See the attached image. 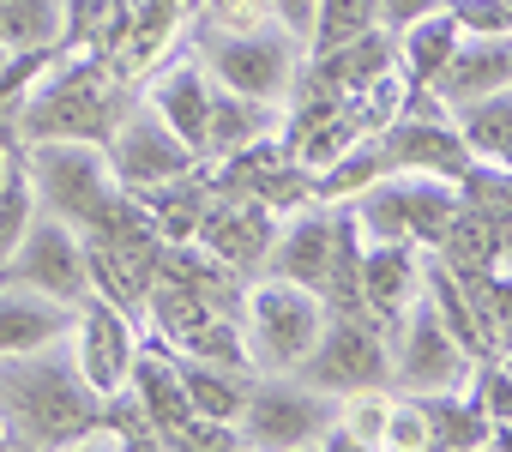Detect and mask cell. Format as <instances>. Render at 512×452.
<instances>
[{
  "label": "cell",
  "instance_id": "obj_1",
  "mask_svg": "<svg viewBox=\"0 0 512 452\" xmlns=\"http://www.w3.org/2000/svg\"><path fill=\"white\" fill-rule=\"evenodd\" d=\"M0 404L19 422V440H37V446H61V440H79L91 434L97 422V398L85 386V374L61 368V362H25L0 380Z\"/></svg>",
  "mask_w": 512,
  "mask_h": 452
},
{
  "label": "cell",
  "instance_id": "obj_2",
  "mask_svg": "<svg viewBox=\"0 0 512 452\" xmlns=\"http://www.w3.org/2000/svg\"><path fill=\"white\" fill-rule=\"evenodd\" d=\"M31 169H37V193H43L67 223H97L103 205L115 199L97 145H67V139L55 145V139H43L37 157H31Z\"/></svg>",
  "mask_w": 512,
  "mask_h": 452
},
{
  "label": "cell",
  "instance_id": "obj_3",
  "mask_svg": "<svg viewBox=\"0 0 512 452\" xmlns=\"http://www.w3.org/2000/svg\"><path fill=\"white\" fill-rule=\"evenodd\" d=\"M253 338H260V356L272 368L302 362L314 350V338H320V302L302 284H290V278L260 284L253 290Z\"/></svg>",
  "mask_w": 512,
  "mask_h": 452
},
{
  "label": "cell",
  "instance_id": "obj_4",
  "mask_svg": "<svg viewBox=\"0 0 512 452\" xmlns=\"http://www.w3.org/2000/svg\"><path fill=\"white\" fill-rule=\"evenodd\" d=\"M362 193H368L362 223H368L380 242H404V236L440 242L446 217H452L446 187H362Z\"/></svg>",
  "mask_w": 512,
  "mask_h": 452
},
{
  "label": "cell",
  "instance_id": "obj_5",
  "mask_svg": "<svg viewBox=\"0 0 512 452\" xmlns=\"http://www.w3.org/2000/svg\"><path fill=\"white\" fill-rule=\"evenodd\" d=\"M211 67L235 97H278L290 79V43L284 37H229L211 49Z\"/></svg>",
  "mask_w": 512,
  "mask_h": 452
},
{
  "label": "cell",
  "instance_id": "obj_6",
  "mask_svg": "<svg viewBox=\"0 0 512 452\" xmlns=\"http://www.w3.org/2000/svg\"><path fill=\"white\" fill-rule=\"evenodd\" d=\"M19 278H25L31 290L55 296V302L85 296V284H91V278H85V254H79V242L67 236V223H43V230H31V236H25Z\"/></svg>",
  "mask_w": 512,
  "mask_h": 452
},
{
  "label": "cell",
  "instance_id": "obj_7",
  "mask_svg": "<svg viewBox=\"0 0 512 452\" xmlns=\"http://www.w3.org/2000/svg\"><path fill=\"white\" fill-rule=\"evenodd\" d=\"M332 410L314 398V392H296V386H272V392H253V404H247V440L253 446H302V440H314L320 434V422H326Z\"/></svg>",
  "mask_w": 512,
  "mask_h": 452
},
{
  "label": "cell",
  "instance_id": "obj_8",
  "mask_svg": "<svg viewBox=\"0 0 512 452\" xmlns=\"http://www.w3.org/2000/svg\"><path fill=\"white\" fill-rule=\"evenodd\" d=\"M193 145H181L169 127H157L151 115H139V121H127L121 127V139H115V169L127 175V181H175V175H187L193 169Z\"/></svg>",
  "mask_w": 512,
  "mask_h": 452
},
{
  "label": "cell",
  "instance_id": "obj_9",
  "mask_svg": "<svg viewBox=\"0 0 512 452\" xmlns=\"http://www.w3.org/2000/svg\"><path fill=\"white\" fill-rule=\"evenodd\" d=\"M380 368H386L380 344L362 332V320H344V326H338V332H326V344L314 350L308 380H314V386H326V392H344V386H374V380H380Z\"/></svg>",
  "mask_w": 512,
  "mask_h": 452
},
{
  "label": "cell",
  "instance_id": "obj_10",
  "mask_svg": "<svg viewBox=\"0 0 512 452\" xmlns=\"http://www.w3.org/2000/svg\"><path fill=\"white\" fill-rule=\"evenodd\" d=\"M380 151L398 169H434V175H452V181H464V169H470L464 139L452 127H434V121H398Z\"/></svg>",
  "mask_w": 512,
  "mask_h": 452
},
{
  "label": "cell",
  "instance_id": "obj_11",
  "mask_svg": "<svg viewBox=\"0 0 512 452\" xmlns=\"http://www.w3.org/2000/svg\"><path fill=\"white\" fill-rule=\"evenodd\" d=\"M127 368H133V338H127L121 314H115L109 302H97V308L85 314L79 374H85V386H91V392H115V386L127 380Z\"/></svg>",
  "mask_w": 512,
  "mask_h": 452
},
{
  "label": "cell",
  "instance_id": "obj_12",
  "mask_svg": "<svg viewBox=\"0 0 512 452\" xmlns=\"http://www.w3.org/2000/svg\"><path fill=\"white\" fill-rule=\"evenodd\" d=\"M458 368H464L458 338L440 326L434 308H416L410 314V332H404V380L410 386H452Z\"/></svg>",
  "mask_w": 512,
  "mask_h": 452
},
{
  "label": "cell",
  "instance_id": "obj_13",
  "mask_svg": "<svg viewBox=\"0 0 512 452\" xmlns=\"http://www.w3.org/2000/svg\"><path fill=\"white\" fill-rule=\"evenodd\" d=\"M193 230L229 260V266H253V260H260L266 248H272V217H266V205H223V211H199V223H193Z\"/></svg>",
  "mask_w": 512,
  "mask_h": 452
},
{
  "label": "cell",
  "instance_id": "obj_14",
  "mask_svg": "<svg viewBox=\"0 0 512 452\" xmlns=\"http://www.w3.org/2000/svg\"><path fill=\"white\" fill-rule=\"evenodd\" d=\"M67 332V314L61 302H43V296H0V356H25V350H43L49 338Z\"/></svg>",
  "mask_w": 512,
  "mask_h": 452
},
{
  "label": "cell",
  "instance_id": "obj_15",
  "mask_svg": "<svg viewBox=\"0 0 512 452\" xmlns=\"http://www.w3.org/2000/svg\"><path fill=\"white\" fill-rule=\"evenodd\" d=\"M434 85L452 97V103H464V97H482V91H500L506 85V37H488V43H476V49H452L440 67H434Z\"/></svg>",
  "mask_w": 512,
  "mask_h": 452
},
{
  "label": "cell",
  "instance_id": "obj_16",
  "mask_svg": "<svg viewBox=\"0 0 512 452\" xmlns=\"http://www.w3.org/2000/svg\"><path fill=\"white\" fill-rule=\"evenodd\" d=\"M326 266H332V217H302L278 242V278L314 290V284H326Z\"/></svg>",
  "mask_w": 512,
  "mask_h": 452
},
{
  "label": "cell",
  "instance_id": "obj_17",
  "mask_svg": "<svg viewBox=\"0 0 512 452\" xmlns=\"http://www.w3.org/2000/svg\"><path fill=\"white\" fill-rule=\"evenodd\" d=\"M31 139H109V127H103V109L85 97V91H55V97H43L37 109H31V127H25Z\"/></svg>",
  "mask_w": 512,
  "mask_h": 452
},
{
  "label": "cell",
  "instance_id": "obj_18",
  "mask_svg": "<svg viewBox=\"0 0 512 452\" xmlns=\"http://www.w3.org/2000/svg\"><path fill=\"white\" fill-rule=\"evenodd\" d=\"M386 61H392V43H386L380 31H362V37H350L344 49L326 55L320 79H326L332 91H368V85L386 73Z\"/></svg>",
  "mask_w": 512,
  "mask_h": 452
},
{
  "label": "cell",
  "instance_id": "obj_19",
  "mask_svg": "<svg viewBox=\"0 0 512 452\" xmlns=\"http://www.w3.org/2000/svg\"><path fill=\"white\" fill-rule=\"evenodd\" d=\"M205 79L199 73H169L163 85H157V109H163V127L181 139V145H193V151H205Z\"/></svg>",
  "mask_w": 512,
  "mask_h": 452
},
{
  "label": "cell",
  "instance_id": "obj_20",
  "mask_svg": "<svg viewBox=\"0 0 512 452\" xmlns=\"http://www.w3.org/2000/svg\"><path fill=\"white\" fill-rule=\"evenodd\" d=\"M410 284H416L410 248H404V242H380V248L368 254V266H362V302H368L374 314H398L404 296H410Z\"/></svg>",
  "mask_w": 512,
  "mask_h": 452
},
{
  "label": "cell",
  "instance_id": "obj_21",
  "mask_svg": "<svg viewBox=\"0 0 512 452\" xmlns=\"http://www.w3.org/2000/svg\"><path fill=\"white\" fill-rule=\"evenodd\" d=\"M458 139H464V151H482L494 163L506 157V85L500 91H482V97H464Z\"/></svg>",
  "mask_w": 512,
  "mask_h": 452
},
{
  "label": "cell",
  "instance_id": "obj_22",
  "mask_svg": "<svg viewBox=\"0 0 512 452\" xmlns=\"http://www.w3.org/2000/svg\"><path fill=\"white\" fill-rule=\"evenodd\" d=\"M133 380H139V398H145V410L157 416V428H193V404H187V392H181V380H175V368L169 362H133L127 368Z\"/></svg>",
  "mask_w": 512,
  "mask_h": 452
},
{
  "label": "cell",
  "instance_id": "obj_23",
  "mask_svg": "<svg viewBox=\"0 0 512 452\" xmlns=\"http://www.w3.org/2000/svg\"><path fill=\"white\" fill-rule=\"evenodd\" d=\"M464 290H470V320L482 332V344H506V278H494L488 266L464 272Z\"/></svg>",
  "mask_w": 512,
  "mask_h": 452
},
{
  "label": "cell",
  "instance_id": "obj_24",
  "mask_svg": "<svg viewBox=\"0 0 512 452\" xmlns=\"http://www.w3.org/2000/svg\"><path fill=\"white\" fill-rule=\"evenodd\" d=\"M422 428H428V440H440V446H482L488 440V416H476V410H464V404H446V398H422Z\"/></svg>",
  "mask_w": 512,
  "mask_h": 452
},
{
  "label": "cell",
  "instance_id": "obj_25",
  "mask_svg": "<svg viewBox=\"0 0 512 452\" xmlns=\"http://www.w3.org/2000/svg\"><path fill=\"white\" fill-rule=\"evenodd\" d=\"M175 380H181V392H187V404H193V416H211V422H229V416L241 410V386H235V380H217L211 368H175Z\"/></svg>",
  "mask_w": 512,
  "mask_h": 452
},
{
  "label": "cell",
  "instance_id": "obj_26",
  "mask_svg": "<svg viewBox=\"0 0 512 452\" xmlns=\"http://www.w3.org/2000/svg\"><path fill=\"white\" fill-rule=\"evenodd\" d=\"M49 31H55L49 0H0V43L7 49H37Z\"/></svg>",
  "mask_w": 512,
  "mask_h": 452
},
{
  "label": "cell",
  "instance_id": "obj_27",
  "mask_svg": "<svg viewBox=\"0 0 512 452\" xmlns=\"http://www.w3.org/2000/svg\"><path fill=\"white\" fill-rule=\"evenodd\" d=\"M314 13H320V55H332L350 37L374 31V0H320Z\"/></svg>",
  "mask_w": 512,
  "mask_h": 452
},
{
  "label": "cell",
  "instance_id": "obj_28",
  "mask_svg": "<svg viewBox=\"0 0 512 452\" xmlns=\"http://www.w3.org/2000/svg\"><path fill=\"white\" fill-rule=\"evenodd\" d=\"M25 230H31V181L19 169H0V260H13Z\"/></svg>",
  "mask_w": 512,
  "mask_h": 452
},
{
  "label": "cell",
  "instance_id": "obj_29",
  "mask_svg": "<svg viewBox=\"0 0 512 452\" xmlns=\"http://www.w3.org/2000/svg\"><path fill=\"white\" fill-rule=\"evenodd\" d=\"M380 175H386V151H380V145H362V151H350V157L332 163V175L320 181V193H362V187H374Z\"/></svg>",
  "mask_w": 512,
  "mask_h": 452
},
{
  "label": "cell",
  "instance_id": "obj_30",
  "mask_svg": "<svg viewBox=\"0 0 512 452\" xmlns=\"http://www.w3.org/2000/svg\"><path fill=\"white\" fill-rule=\"evenodd\" d=\"M428 284H434V314H440V326L458 338V350H482V332H476V320H470V308H464V290H458L446 272H434Z\"/></svg>",
  "mask_w": 512,
  "mask_h": 452
},
{
  "label": "cell",
  "instance_id": "obj_31",
  "mask_svg": "<svg viewBox=\"0 0 512 452\" xmlns=\"http://www.w3.org/2000/svg\"><path fill=\"white\" fill-rule=\"evenodd\" d=\"M452 49H458V25H452V19H422V25L410 31V67H416L422 79H434V67H440Z\"/></svg>",
  "mask_w": 512,
  "mask_h": 452
},
{
  "label": "cell",
  "instance_id": "obj_32",
  "mask_svg": "<svg viewBox=\"0 0 512 452\" xmlns=\"http://www.w3.org/2000/svg\"><path fill=\"white\" fill-rule=\"evenodd\" d=\"M247 133H253L247 97H235V103H205V145H241Z\"/></svg>",
  "mask_w": 512,
  "mask_h": 452
},
{
  "label": "cell",
  "instance_id": "obj_33",
  "mask_svg": "<svg viewBox=\"0 0 512 452\" xmlns=\"http://www.w3.org/2000/svg\"><path fill=\"white\" fill-rule=\"evenodd\" d=\"M446 19H452V25H470V31L500 37V31H506V0H458Z\"/></svg>",
  "mask_w": 512,
  "mask_h": 452
},
{
  "label": "cell",
  "instance_id": "obj_34",
  "mask_svg": "<svg viewBox=\"0 0 512 452\" xmlns=\"http://www.w3.org/2000/svg\"><path fill=\"white\" fill-rule=\"evenodd\" d=\"M139 416H145V410H139L133 398H115V404H109V434L121 428V434H133V440H157V434H151V428H145Z\"/></svg>",
  "mask_w": 512,
  "mask_h": 452
},
{
  "label": "cell",
  "instance_id": "obj_35",
  "mask_svg": "<svg viewBox=\"0 0 512 452\" xmlns=\"http://www.w3.org/2000/svg\"><path fill=\"white\" fill-rule=\"evenodd\" d=\"M434 7H440V0H374V13H386L398 31H404V25H416V19H422V13H434Z\"/></svg>",
  "mask_w": 512,
  "mask_h": 452
},
{
  "label": "cell",
  "instance_id": "obj_36",
  "mask_svg": "<svg viewBox=\"0 0 512 452\" xmlns=\"http://www.w3.org/2000/svg\"><path fill=\"white\" fill-rule=\"evenodd\" d=\"M482 404H488V422L500 428V422H506V368H494V374L482 380Z\"/></svg>",
  "mask_w": 512,
  "mask_h": 452
},
{
  "label": "cell",
  "instance_id": "obj_37",
  "mask_svg": "<svg viewBox=\"0 0 512 452\" xmlns=\"http://www.w3.org/2000/svg\"><path fill=\"white\" fill-rule=\"evenodd\" d=\"M314 7H320V0H278V13H284L290 31H308L314 25Z\"/></svg>",
  "mask_w": 512,
  "mask_h": 452
},
{
  "label": "cell",
  "instance_id": "obj_38",
  "mask_svg": "<svg viewBox=\"0 0 512 452\" xmlns=\"http://www.w3.org/2000/svg\"><path fill=\"white\" fill-rule=\"evenodd\" d=\"M266 0H217V13L223 19H235V25H253V13H260Z\"/></svg>",
  "mask_w": 512,
  "mask_h": 452
},
{
  "label": "cell",
  "instance_id": "obj_39",
  "mask_svg": "<svg viewBox=\"0 0 512 452\" xmlns=\"http://www.w3.org/2000/svg\"><path fill=\"white\" fill-rule=\"evenodd\" d=\"M0 169H7V163H0Z\"/></svg>",
  "mask_w": 512,
  "mask_h": 452
}]
</instances>
